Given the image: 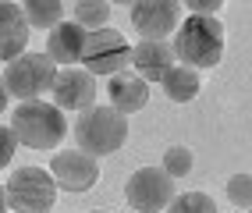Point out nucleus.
<instances>
[{
  "label": "nucleus",
  "instance_id": "nucleus-2",
  "mask_svg": "<svg viewBox=\"0 0 252 213\" xmlns=\"http://www.w3.org/2000/svg\"><path fill=\"white\" fill-rule=\"evenodd\" d=\"M11 132L22 146H29V150H57L61 139L68 135V118H64V110L57 103L32 100V103L14 107Z\"/></svg>",
  "mask_w": 252,
  "mask_h": 213
},
{
  "label": "nucleus",
  "instance_id": "nucleus-3",
  "mask_svg": "<svg viewBox=\"0 0 252 213\" xmlns=\"http://www.w3.org/2000/svg\"><path fill=\"white\" fill-rule=\"evenodd\" d=\"M75 139H78V150L89 153V156H107L117 153L128 139V118L114 107H89L78 114V124H75Z\"/></svg>",
  "mask_w": 252,
  "mask_h": 213
},
{
  "label": "nucleus",
  "instance_id": "nucleus-11",
  "mask_svg": "<svg viewBox=\"0 0 252 213\" xmlns=\"http://www.w3.org/2000/svg\"><path fill=\"white\" fill-rule=\"evenodd\" d=\"M174 64H178L174 46L163 43V39H142L139 46H131V68L146 82H160Z\"/></svg>",
  "mask_w": 252,
  "mask_h": 213
},
{
  "label": "nucleus",
  "instance_id": "nucleus-13",
  "mask_svg": "<svg viewBox=\"0 0 252 213\" xmlns=\"http://www.w3.org/2000/svg\"><path fill=\"white\" fill-rule=\"evenodd\" d=\"M107 100H110L114 110H121L125 118H128V114H139V110L149 103V82L139 78L135 71H121V75L110 78Z\"/></svg>",
  "mask_w": 252,
  "mask_h": 213
},
{
  "label": "nucleus",
  "instance_id": "nucleus-4",
  "mask_svg": "<svg viewBox=\"0 0 252 213\" xmlns=\"http://www.w3.org/2000/svg\"><path fill=\"white\" fill-rule=\"evenodd\" d=\"M0 78H4V86H7V96H14V100H22V103H32V100H39L43 92L54 89L57 64L46 54H22L18 61L7 64Z\"/></svg>",
  "mask_w": 252,
  "mask_h": 213
},
{
  "label": "nucleus",
  "instance_id": "nucleus-21",
  "mask_svg": "<svg viewBox=\"0 0 252 213\" xmlns=\"http://www.w3.org/2000/svg\"><path fill=\"white\" fill-rule=\"evenodd\" d=\"M185 11L199 14V18H217V14L224 11V0H189V4H185Z\"/></svg>",
  "mask_w": 252,
  "mask_h": 213
},
{
  "label": "nucleus",
  "instance_id": "nucleus-24",
  "mask_svg": "<svg viewBox=\"0 0 252 213\" xmlns=\"http://www.w3.org/2000/svg\"><path fill=\"white\" fill-rule=\"evenodd\" d=\"M0 213H7V192H4V185H0Z\"/></svg>",
  "mask_w": 252,
  "mask_h": 213
},
{
  "label": "nucleus",
  "instance_id": "nucleus-17",
  "mask_svg": "<svg viewBox=\"0 0 252 213\" xmlns=\"http://www.w3.org/2000/svg\"><path fill=\"white\" fill-rule=\"evenodd\" d=\"M71 22L86 32H99L110 22V4L107 0H75L71 4Z\"/></svg>",
  "mask_w": 252,
  "mask_h": 213
},
{
  "label": "nucleus",
  "instance_id": "nucleus-6",
  "mask_svg": "<svg viewBox=\"0 0 252 213\" xmlns=\"http://www.w3.org/2000/svg\"><path fill=\"white\" fill-rule=\"evenodd\" d=\"M128 61H131V50H128V43L125 36L117 29H99V32H89L86 36V50H82V68H86L93 78L96 75H121L128 68Z\"/></svg>",
  "mask_w": 252,
  "mask_h": 213
},
{
  "label": "nucleus",
  "instance_id": "nucleus-16",
  "mask_svg": "<svg viewBox=\"0 0 252 213\" xmlns=\"http://www.w3.org/2000/svg\"><path fill=\"white\" fill-rule=\"evenodd\" d=\"M22 14H25L29 29H50L54 32L64 22V4H57V0H25Z\"/></svg>",
  "mask_w": 252,
  "mask_h": 213
},
{
  "label": "nucleus",
  "instance_id": "nucleus-8",
  "mask_svg": "<svg viewBox=\"0 0 252 213\" xmlns=\"http://www.w3.org/2000/svg\"><path fill=\"white\" fill-rule=\"evenodd\" d=\"M50 174L64 192H89L99 182V160L82 150H64L50 160Z\"/></svg>",
  "mask_w": 252,
  "mask_h": 213
},
{
  "label": "nucleus",
  "instance_id": "nucleus-25",
  "mask_svg": "<svg viewBox=\"0 0 252 213\" xmlns=\"http://www.w3.org/2000/svg\"><path fill=\"white\" fill-rule=\"evenodd\" d=\"M93 213H99V210H93Z\"/></svg>",
  "mask_w": 252,
  "mask_h": 213
},
{
  "label": "nucleus",
  "instance_id": "nucleus-7",
  "mask_svg": "<svg viewBox=\"0 0 252 213\" xmlns=\"http://www.w3.org/2000/svg\"><path fill=\"white\" fill-rule=\"evenodd\" d=\"M125 199L139 213H160L174 199V178L163 167H139L125 182Z\"/></svg>",
  "mask_w": 252,
  "mask_h": 213
},
{
  "label": "nucleus",
  "instance_id": "nucleus-9",
  "mask_svg": "<svg viewBox=\"0 0 252 213\" xmlns=\"http://www.w3.org/2000/svg\"><path fill=\"white\" fill-rule=\"evenodd\" d=\"M128 11L142 39H167L181 18V4H174V0H135Z\"/></svg>",
  "mask_w": 252,
  "mask_h": 213
},
{
  "label": "nucleus",
  "instance_id": "nucleus-10",
  "mask_svg": "<svg viewBox=\"0 0 252 213\" xmlns=\"http://www.w3.org/2000/svg\"><path fill=\"white\" fill-rule=\"evenodd\" d=\"M54 100L61 110H89L96 107V78L86 71V68H64L57 71V82H54Z\"/></svg>",
  "mask_w": 252,
  "mask_h": 213
},
{
  "label": "nucleus",
  "instance_id": "nucleus-23",
  "mask_svg": "<svg viewBox=\"0 0 252 213\" xmlns=\"http://www.w3.org/2000/svg\"><path fill=\"white\" fill-rule=\"evenodd\" d=\"M4 107H7V86H4V78H0V114H4Z\"/></svg>",
  "mask_w": 252,
  "mask_h": 213
},
{
  "label": "nucleus",
  "instance_id": "nucleus-1",
  "mask_svg": "<svg viewBox=\"0 0 252 213\" xmlns=\"http://www.w3.org/2000/svg\"><path fill=\"white\" fill-rule=\"evenodd\" d=\"M174 57H178V64H185V68H192V71L217 68L220 57H224V22L189 14V18L178 25Z\"/></svg>",
  "mask_w": 252,
  "mask_h": 213
},
{
  "label": "nucleus",
  "instance_id": "nucleus-19",
  "mask_svg": "<svg viewBox=\"0 0 252 213\" xmlns=\"http://www.w3.org/2000/svg\"><path fill=\"white\" fill-rule=\"evenodd\" d=\"M163 171L171 178H185L192 171V150H185V146H171V150L163 153Z\"/></svg>",
  "mask_w": 252,
  "mask_h": 213
},
{
  "label": "nucleus",
  "instance_id": "nucleus-5",
  "mask_svg": "<svg viewBox=\"0 0 252 213\" xmlns=\"http://www.w3.org/2000/svg\"><path fill=\"white\" fill-rule=\"evenodd\" d=\"M4 192L14 213H50L57 203V182L43 167H18L4 185Z\"/></svg>",
  "mask_w": 252,
  "mask_h": 213
},
{
  "label": "nucleus",
  "instance_id": "nucleus-12",
  "mask_svg": "<svg viewBox=\"0 0 252 213\" xmlns=\"http://www.w3.org/2000/svg\"><path fill=\"white\" fill-rule=\"evenodd\" d=\"M29 43V22L22 14V4H7L0 0V61L11 64L25 54Z\"/></svg>",
  "mask_w": 252,
  "mask_h": 213
},
{
  "label": "nucleus",
  "instance_id": "nucleus-20",
  "mask_svg": "<svg viewBox=\"0 0 252 213\" xmlns=\"http://www.w3.org/2000/svg\"><path fill=\"white\" fill-rule=\"evenodd\" d=\"M227 195H231L234 206L252 210V174H234L227 182Z\"/></svg>",
  "mask_w": 252,
  "mask_h": 213
},
{
  "label": "nucleus",
  "instance_id": "nucleus-15",
  "mask_svg": "<svg viewBox=\"0 0 252 213\" xmlns=\"http://www.w3.org/2000/svg\"><path fill=\"white\" fill-rule=\"evenodd\" d=\"M160 86H163V92H167V100H174V103H189V100H195V96H199V86H203V78H199V71L185 68V64H174V68L160 78Z\"/></svg>",
  "mask_w": 252,
  "mask_h": 213
},
{
  "label": "nucleus",
  "instance_id": "nucleus-14",
  "mask_svg": "<svg viewBox=\"0 0 252 213\" xmlns=\"http://www.w3.org/2000/svg\"><path fill=\"white\" fill-rule=\"evenodd\" d=\"M86 29H78L75 22H61L46 39V57L54 64H64V68H75L82 61V50H86Z\"/></svg>",
  "mask_w": 252,
  "mask_h": 213
},
{
  "label": "nucleus",
  "instance_id": "nucleus-18",
  "mask_svg": "<svg viewBox=\"0 0 252 213\" xmlns=\"http://www.w3.org/2000/svg\"><path fill=\"white\" fill-rule=\"evenodd\" d=\"M167 213H217V203L206 192H185V195H174L171 199Z\"/></svg>",
  "mask_w": 252,
  "mask_h": 213
},
{
  "label": "nucleus",
  "instance_id": "nucleus-22",
  "mask_svg": "<svg viewBox=\"0 0 252 213\" xmlns=\"http://www.w3.org/2000/svg\"><path fill=\"white\" fill-rule=\"evenodd\" d=\"M14 146H18V139H14V132H11V124L4 128L0 124V171L11 163V156H14Z\"/></svg>",
  "mask_w": 252,
  "mask_h": 213
}]
</instances>
